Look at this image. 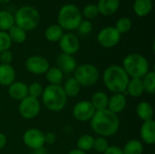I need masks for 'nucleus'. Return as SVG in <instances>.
<instances>
[{
	"instance_id": "obj_1",
	"label": "nucleus",
	"mask_w": 155,
	"mask_h": 154,
	"mask_svg": "<svg viewBox=\"0 0 155 154\" xmlns=\"http://www.w3.org/2000/svg\"><path fill=\"white\" fill-rule=\"evenodd\" d=\"M90 125L94 133L104 138L114 136L120 128V119L117 114L109 110L96 111L90 121Z\"/></svg>"
},
{
	"instance_id": "obj_2",
	"label": "nucleus",
	"mask_w": 155,
	"mask_h": 154,
	"mask_svg": "<svg viewBox=\"0 0 155 154\" xmlns=\"http://www.w3.org/2000/svg\"><path fill=\"white\" fill-rule=\"evenodd\" d=\"M129 80L130 77L119 64L109 65L103 74L104 84L112 93H124Z\"/></svg>"
},
{
	"instance_id": "obj_3",
	"label": "nucleus",
	"mask_w": 155,
	"mask_h": 154,
	"mask_svg": "<svg viewBox=\"0 0 155 154\" xmlns=\"http://www.w3.org/2000/svg\"><path fill=\"white\" fill-rule=\"evenodd\" d=\"M67 97L62 85L48 84L44 87L41 101L44 106L53 113H59L64 109L67 103Z\"/></svg>"
},
{
	"instance_id": "obj_4",
	"label": "nucleus",
	"mask_w": 155,
	"mask_h": 154,
	"mask_svg": "<svg viewBox=\"0 0 155 154\" xmlns=\"http://www.w3.org/2000/svg\"><path fill=\"white\" fill-rule=\"evenodd\" d=\"M122 67L130 78H142L150 71V63L144 55L133 53L124 58Z\"/></svg>"
},
{
	"instance_id": "obj_5",
	"label": "nucleus",
	"mask_w": 155,
	"mask_h": 154,
	"mask_svg": "<svg viewBox=\"0 0 155 154\" xmlns=\"http://www.w3.org/2000/svg\"><path fill=\"white\" fill-rule=\"evenodd\" d=\"M83 20L81 10L74 4L64 5L57 15V25L63 30L73 31L77 29L79 24Z\"/></svg>"
},
{
	"instance_id": "obj_6",
	"label": "nucleus",
	"mask_w": 155,
	"mask_h": 154,
	"mask_svg": "<svg viewBox=\"0 0 155 154\" xmlns=\"http://www.w3.org/2000/svg\"><path fill=\"white\" fill-rule=\"evenodd\" d=\"M15 25L25 32L32 31L37 27L40 22V15L36 8L31 5L20 7L14 15Z\"/></svg>"
},
{
	"instance_id": "obj_7",
	"label": "nucleus",
	"mask_w": 155,
	"mask_h": 154,
	"mask_svg": "<svg viewBox=\"0 0 155 154\" xmlns=\"http://www.w3.org/2000/svg\"><path fill=\"white\" fill-rule=\"evenodd\" d=\"M74 77L82 87H91L98 82L100 72L95 65L84 63L77 65L74 72Z\"/></svg>"
},
{
	"instance_id": "obj_8",
	"label": "nucleus",
	"mask_w": 155,
	"mask_h": 154,
	"mask_svg": "<svg viewBox=\"0 0 155 154\" xmlns=\"http://www.w3.org/2000/svg\"><path fill=\"white\" fill-rule=\"evenodd\" d=\"M41 111V103L38 99L27 96L19 102L18 112L25 120H32L37 117Z\"/></svg>"
},
{
	"instance_id": "obj_9",
	"label": "nucleus",
	"mask_w": 155,
	"mask_h": 154,
	"mask_svg": "<svg viewBox=\"0 0 155 154\" xmlns=\"http://www.w3.org/2000/svg\"><path fill=\"white\" fill-rule=\"evenodd\" d=\"M121 41V34L114 26H106L101 29L97 34L98 44L104 48H113Z\"/></svg>"
},
{
	"instance_id": "obj_10",
	"label": "nucleus",
	"mask_w": 155,
	"mask_h": 154,
	"mask_svg": "<svg viewBox=\"0 0 155 154\" xmlns=\"http://www.w3.org/2000/svg\"><path fill=\"white\" fill-rule=\"evenodd\" d=\"M24 144L32 151L45 147V133L37 128H29L23 134Z\"/></svg>"
},
{
	"instance_id": "obj_11",
	"label": "nucleus",
	"mask_w": 155,
	"mask_h": 154,
	"mask_svg": "<svg viewBox=\"0 0 155 154\" xmlns=\"http://www.w3.org/2000/svg\"><path fill=\"white\" fill-rule=\"evenodd\" d=\"M25 67L26 71L35 75L45 74L50 67L48 60L42 55L29 56L25 62Z\"/></svg>"
},
{
	"instance_id": "obj_12",
	"label": "nucleus",
	"mask_w": 155,
	"mask_h": 154,
	"mask_svg": "<svg viewBox=\"0 0 155 154\" xmlns=\"http://www.w3.org/2000/svg\"><path fill=\"white\" fill-rule=\"evenodd\" d=\"M95 110L90 101L82 100L74 104L72 110L73 117L78 122H90L95 113Z\"/></svg>"
},
{
	"instance_id": "obj_13",
	"label": "nucleus",
	"mask_w": 155,
	"mask_h": 154,
	"mask_svg": "<svg viewBox=\"0 0 155 154\" xmlns=\"http://www.w3.org/2000/svg\"><path fill=\"white\" fill-rule=\"evenodd\" d=\"M58 44L62 53L66 54L74 55L80 49V41L78 37L74 34L70 32L64 34Z\"/></svg>"
},
{
	"instance_id": "obj_14",
	"label": "nucleus",
	"mask_w": 155,
	"mask_h": 154,
	"mask_svg": "<svg viewBox=\"0 0 155 154\" xmlns=\"http://www.w3.org/2000/svg\"><path fill=\"white\" fill-rule=\"evenodd\" d=\"M127 106V98L124 93H113L108 100L107 110L114 114L122 113Z\"/></svg>"
},
{
	"instance_id": "obj_15",
	"label": "nucleus",
	"mask_w": 155,
	"mask_h": 154,
	"mask_svg": "<svg viewBox=\"0 0 155 154\" xmlns=\"http://www.w3.org/2000/svg\"><path fill=\"white\" fill-rule=\"evenodd\" d=\"M56 67L64 74H74L77 67V63L74 55L61 53L56 57Z\"/></svg>"
},
{
	"instance_id": "obj_16",
	"label": "nucleus",
	"mask_w": 155,
	"mask_h": 154,
	"mask_svg": "<svg viewBox=\"0 0 155 154\" xmlns=\"http://www.w3.org/2000/svg\"><path fill=\"white\" fill-rule=\"evenodd\" d=\"M7 93L10 98L20 102L28 96V85L21 81H15L7 87Z\"/></svg>"
},
{
	"instance_id": "obj_17",
	"label": "nucleus",
	"mask_w": 155,
	"mask_h": 154,
	"mask_svg": "<svg viewBox=\"0 0 155 154\" xmlns=\"http://www.w3.org/2000/svg\"><path fill=\"white\" fill-rule=\"evenodd\" d=\"M141 142L148 145L155 143V122L154 120L143 122L140 129Z\"/></svg>"
},
{
	"instance_id": "obj_18",
	"label": "nucleus",
	"mask_w": 155,
	"mask_h": 154,
	"mask_svg": "<svg viewBox=\"0 0 155 154\" xmlns=\"http://www.w3.org/2000/svg\"><path fill=\"white\" fill-rule=\"evenodd\" d=\"M16 74L12 64H0V85L8 87L15 81Z\"/></svg>"
},
{
	"instance_id": "obj_19",
	"label": "nucleus",
	"mask_w": 155,
	"mask_h": 154,
	"mask_svg": "<svg viewBox=\"0 0 155 154\" xmlns=\"http://www.w3.org/2000/svg\"><path fill=\"white\" fill-rule=\"evenodd\" d=\"M99 14L109 16L114 15L120 7V0H99L96 5Z\"/></svg>"
},
{
	"instance_id": "obj_20",
	"label": "nucleus",
	"mask_w": 155,
	"mask_h": 154,
	"mask_svg": "<svg viewBox=\"0 0 155 154\" xmlns=\"http://www.w3.org/2000/svg\"><path fill=\"white\" fill-rule=\"evenodd\" d=\"M144 93L143 83L141 78H130L126 90L124 92L125 95H129L133 98H139Z\"/></svg>"
},
{
	"instance_id": "obj_21",
	"label": "nucleus",
	"mask_w": 155,
	"mask_h": 154,
	"mask_svg": "<svg viewBox=\"0 0 155 154\" xmlns=\"http://www.w3.org/2000/svg\"><path fill=\"white\" fill-rule=\"evenodd\" d=\"M62 87L67 98L76 97L80 93L82 89V86L74 76H71L64 81L62 84Z\"/></svg>"
},
{
	"instance_id": "obj_22",
	"label": "nucleus",
	"mask_w": 155,
	"mask_h": 154,
	"mask_svg": "<svg viewBox=\"0 0 155 154\" xmlns=\"http://www.w3.org/2000/svg\"><path fill=\"white\" fill-rule=\"evenodd\" d=\"M136 114L138 118L143 122L152 121L153 120L154 110L150 103L146 101H143L139 103L136 106Z\"/></svg>"
},
{
	"instance_id": "obj_23",
	"label": "nucleus",
	"mask_w": 155,
	"mask_h": 154,
	"mask_svg": "<svg viewBox=\"0 0 155 154\" xmlns=\"http://www.w3.org/2000/svg\"><path fill=\"white\" fill-rule=\"evenodd\" d=\"M108 100L109 96L106 93L103 91H98L92 95L90 103H92L95 111H102L107 109Z\"/></svg>"
},
{
	"instance_id": "obj_24",
	"label": "nucleus",
	"mask_w": 155,
	"mask_h": 154,
	"mask_svg": "<svg viewBox=\"0 0 155 154\" xmlns=\"http://www.w3.org/2000/svg\"><path fill=\"white\" fill-rule=\"evenodd\" d=\"M133 8L137 16L144 17L153 10V0H134Z\"/></svg>"
},
{
	"instance_id": "obj_25",
	"label": "nucleus",
	"mask_w": 155,
	"mask_h": 154,
	"mask_svg": "<svg viewBox=\"0 0 155 154\" xmlns=\"http://www.w3.org/2000/svg\"><path fill=\"white\" fill-rule=\"evenodd\" d=\"M45 78L49 84L53 85H62L64 81V73L56 66H50L47 72L45 73Z\"/></svg>"
},
{
	"instance_id": "obj_26",
	"label": "nucleus",
	"mask_w": 155,
	"mask_h": 154,
	"mask_svg": "<svg viewBox=\"0 0 155 154\" xmlns=\"http://www.w3.org/2000/svg\"><path fill=\"white\" fill-rule=\"evenodd\" d=\"M64 34V30L61 28V26L58 25L57 24H54V25H49L45 29V36L47 41L51 43H56V42H59V40L61 39Z\"/></svg>"
},
{
	"instance_id": "obj_27",
	"label": "nucleus",
	"mask_w": 155,
	"mask_h": 154,
	"mask_svg": "<svg viewBox=\"0 0 155 154\" xmlns=\"http://www.w3.org/2000/svg\"><path fill=\"white\" fill-rule=\"evenodd\" d=\"M122 150L124 154H143L144 148L140 140L132 139L124 145Z\"/></svg>"
},
{
	"instance_id": "obj_28",
	"label": "nucleus",
	"mask_w": 155,
	"mask_h": 154,
	"mask_svg": "<svg viewBox=\"0 0 155 154\" xmlns=\"http://www.w3.org/2000/svg\"><path fill=\"white\" fill-rule=\"evenodd\" d=\"M142 83L143 86L144 93L148 94H154L155 93V72L153 70H150L142 78Z\"/></svg>"
},
{
	"instance_id": "obj_29",
	"label": "nucleus",
	"mask_w": 155,
	"mask_h": 154,
	"mask_svg": "<svg viewBox=\"0 0 155 154\" xmlns=\"http://www.w3.org/2000/svg\"><path fill=\"white\" fill-rule=\"evenodd\" d=\"M7 34H8L12 43H15V44H23L25 42L26 38H27L26 32L25 30H23L22 28L16 26L15 25H13L7 31Z\"/></svg>"
},
{
	"instance_id": "obj_30",
	"label": "nucleus",
	"mask_w": 155,
	"mask_h": 154,
	"mask_svg": "<svg viewBox=\"0 0 155 154\" xmlns=\"http://www.w3.org/2000/svg\"><path fill=\"white\" fill-rule=\"evenodd\" d=\"M13 25H15L14 15L6 10L0 11V31L7 32Z\"/></svg>"
},
{
	"instance_id": "obj_31",
	"label": "nucleus",
	"mask_w": 155,
	"mask_h": 154,
	"mask_svg": "<svg viewBox=\"0 0 155 154\" xmlns=\"http://www.w3.org/2000/svg\"><path fill=\"white\" fill-rule=\"evenodd\" d=\"M94 137L90 134H83L78 137L76 141V149H79L83 152H88L93 150Z\"/></svg>"
},
{
	"instance_id": "obj_32",
	"label": "nucleus",
	"mask_w": 155,
	"mask_h": 154,
	"mask_svg": "<svg viewBox=\"0 0 155 154\" xmlns=\"http://www.w3.org/2000/svg\"><path fill=\"white\" fill-rule=\"evenodd\" d=\"M133 27V21L130 17L127 16H122L120 17L114 25V28L122 34L129 32Z\"/></svg>"
},
{
	"instance_id": "obj_33",
	"label": "nucleus",
	"mask_w": 155,
	"mask_h": 154,
	"mask_svg": "<svg viewBox=\"0 0 155 154\" xmlns=\"http://www.w3.org/2000/svg\"><path fill=\"white\" fill-rule=\"evenodd\" d=\"M44 92V86L38 83V82H34L28 85V96L35 98V99H40Z\"/></svg>"
},
{
	"instance_id": "obj_34",
	"label": "nucleus",
	"mask_w": 155,
	"mask_h": 154,
	"mask_svg": "<svg viewBox=\"0 0 155 154\" xmlns=\"http://www.w3.org/2000/svg\"><path fill=\"white\" fill-rule=\"evenodd\" d=\"M109 146H110V144L106 138L102 137V136H97L96 138H94L93 149L95 152H97L99 153H104Z\"/></svg>"
},
{
	"instance_id": "obj_35",
	"label": "nucleus",
	"mask_w": 155,
	"mask_h": 154,
	"mask_svg": "<svg viewBox=\"0 0 155 154\" xmlns=\"http://www.w3.org/2000/svg\"><path fill=\"white\" fill-rule=\"evenodd\" d=\"M82 15L86 18V20L94 19L99 15V11L97 8V5L95 4H88L84 8L83 11H81Z\"/></svg>"
},
{
	"instance_id": "obj_36",
	"label": "nucleus",
	"mask_w": 155,
	"mask_h": 154,
	"mask_svg": "<svg viewBox=\"0 0 155 154\" xmlns=\"http://www.w3.org/2000/svg\"><path fill=\"white\" fill-rule=\"evenodd\" d=\"M12 41L7 34V32L0 31V53L3 51L10 50L12 45Z\"/></svg>"
},
{
	"instance_id": "obj_37",
	"label": "nucleus",
	"mask_w": 155,
	"mask_h": 154,
	"mask_svg": "<svg viewBox=\"0 0 155 154\" xmlns=\"http://www.w3.org/2000/svg\"><path fill=\"white\" fill-rule=\"evenodd\" d=\"M77 30L81 35H87L93 30V24L90 20H82L77 27Z\"/></svg>"
},
{
	"instance_id": "obj_38",
	"label": "nucleus",
	"mask_w": 155,
	"mask_h": 154,
	"mask_svg": "<svg viewBox=\"0 0 155 154\" xmlns=\"http://www.w3.org/2000/svg\"><path fill=\"white\" fill-rule=\"evenodd\" d=\"M14 55L10 50L3 51L0 53V64H11L13 62Z\"/></svg>"
},
{
	"instance_id": "obj_39",
	"label": "nucleus",
	"mask_w": 155,
	"mask_h": 154,
	"mask_svg": "<svg viewBox=\"0 0 155 154\" xmlns=\"http://www.w3.org/2000/svg\"><path fill=\"white\" fill-rule=\"evenodd\" d=\"M56 141V135L53 132H48L46 133H45V144H54Z\"/></svg>"
},
{
	"instance_id": "obj_40",
	"label": "nucleus",
	"mask_w": 155,
	"mask_h": 154,
	"mask_svg": "<svg viewBox=\"0 0 155 154\" xmlns=\"http://www.w3.org/2000/svg\"><path fill=\"white\" fill-rule=\"evenodd\" d=\"M103 154H124L122 148L116 145H110Z\"/></svg>"
},
{
	"instance_id": "obj_41",
	"label": "nucleus",
	"mask_w": 155,
	"mask_h": 154,
	"mask_svg": "<svg viewBox=\"0 0 155 154\" xmlns=\"http://www.w3.org/2000/svg\"><path fill=\"white\" fill-rule=\"evenodd\" d=\"M6 143H7V138L5 134L0 133V150H3L6 146Z\"/></svg>"
},
{
	"instance_id": "obj_42",
	"label": "nucleus",
	"mask_w": 155,
	"mask_h": 154,
	"mask_svg": "<svg viewBox=\"0 0 155 154\" xmlns=\"http://www.w3.org/2000/svg\"><path fill=\"white\" fill-rule=\"evenodd\" d=\"M32 154H47V151H46V149L45 147H43V148H40V149L34 150Z\"/></svg>"
},
{
	"instance_id": "obj_43",
	"label": "nucleus",
	"mask_w": 155,
	"mask_h": 154,
	"mask_svg": "<svg viewBox=\"0 0 155 154\" xmlns=\"http://www.w3.org/2000/svg\"><path fill=\"white\" fill-rule=\"evenodd\" d=\"M67 154H87L85 152H83L79 149H73L71 150Z\"/></svg>"
},
{
	"instance_id": "obj_44",
	"label": "nucleus",
	"mask_w": 155,
	"mask_h": 154,
	"mask_svg": "<svg viewBox=\"0 0 155 154\" xmlns=\"http://www.w3.org/2000/svg\"><path fill=\"white\" fill-rule=\"evenodd\" d=\"M10 0H0V4H7Z\"/></svg>"
}]
</instances>
